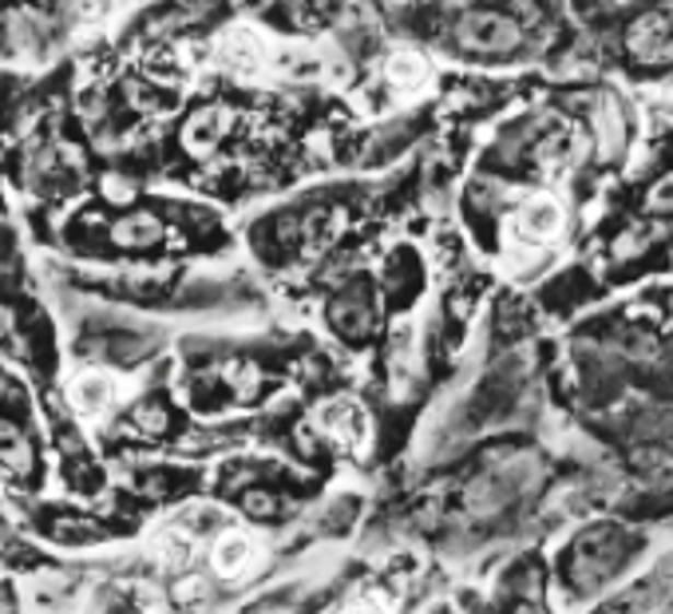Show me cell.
<instances>
[{"label":"cell","mask_w":673,"mask_h":614,"mask_svg":"<svg viewBox=\"0 0 673 614\" xmlns=\"http://www.w3.org/2000/svg\"><path fill=\"white\" fill-rule=\"evenodd\" d=\"M456 44L476 56H508L523 44V28L496 9H472L460 16Z\"/></svg>","instance_id":"6da1fadb"},{"label":"cell","mask_w":673,"mask_h":614,"mask_svg":"<svg viewBox=\"0 0 673 614\" xmlns=\"http://www.w3.org/2000/svg\"><path fill=\"white\" fill-rule=\"evenodd\" d=\"M0 614H12V606H9V599H4V591H0Z\"/></svg>","instance_id":"44dd1931"},{"label":"cell","mask_w":673,"mask_h":614,"mask_svg":"<svg viewBox=\"0 0 673 614\" xmlns=\"http://www.w3.org/2000/svg\"><path fill=\"white\" fill-rule=\"evenodd\" d=\"M329 325L349 341H361L369 329H373V305L364 302L361 293H341L337 302L329 305Z\"/></svg>","instance_id":"52a82bcc"},{"label":"cell","mask_w":673,"mask_h":614,"mask_svg":"<svg viewBox=\"0 0 673 614\" xmlns=\"http://www.w3.org/2000/svg\"><path fill=\"white\" fill-rule=\"evenodd\" d=\"M388 76H393L396 84H420L425 80V63H420V56L401 53L388 60Z\"/></svg>","instance_id":"4fadbf2b"},{"label":"cell","mask_w":673,"mask_h":614,"mask_svg":"<svg viewBox=\"0 0 673 614\" xmlns=\"http://www.w3.org/2000/svg\"><path fill=\"white\" fill-rule=\"evenodd\" d=\"M349 614H388V606H384V599L369 594V599H361V603H352Z\"/></svg>","instance_id":"d6986e66"},{"label":"cell","mask_w":673,"mask_h":614,"mask_svg":"<svg viewBox=\"0 0 673 614\" xmlns=\"http://www.w3.org/2000/svg\"><path fill=\"white\" fill-rule=\"evenodd\" d=\"M227 124L230 119L222 107H198L187 124H183V151L190 159H198V163L210 159L218 151V139H222V127Z\"/></svg>","instance_id":"7a4b0ae2"},{"label":"cell","mask_w":673,"mask_h":614,"mask_svg":"<svg viewBox=\"0 0 673 614\" xmlns=\"http://www.w3.org/2000/svg\"><path fill=\"white\" fill-rule=\"evenodd\" d=\"M12 334V310L9 305H0V341Z\"/></svg>","instance_id":"ffe728a7"},{"label":"cell","mask_w":673,"mask_h":614,"mask_svg":"<svg viewBox=\"0 0 673 614\" xmlns=\"http://www.w3.org/2000/svg\"><path fill=\"white\" fill-rule=\"evenodd\" d=\"M222 60H227L230 68H239V72H250V68L258 63V48H254V40H250L246 32H230L227 48H222Z\"/></svg>","instance_id":"7c38bea8"},{"label":"cell","mask_w":673,"mask_h":614,"mask_svg":"<svg viewBox=\"0 0 673 614\" xmlns=\"http://www.w3.org/2000/svg\"><path fill=\"white\" fill-rule=\"evenodd\" d=\"M131 420L143 428V432H163V428H166V413L159 405H139L131 413Z\"/></svg>","instance_id":"e0dca14e"},{"label":"cell","mask_w":673,"mask_h":614,"mask_svg":"<svg viewBox=\"0 0 673 614\" xmlns=\"http://www.w3.org/2000/svg\"><path fill=\"white\" fill-rule=\"evenodd\" d=\"M250 555H254V547H250L246 535H242V531H227L214 547V567L222 575H239L250 563Z\"/></svg>","instance_id":"30bf717a"},{"label":"cell","mask_w":673,"mask_h":614,"mask_svg":"<svg viewBox=\"0 0 673 614\" xmlns=\"http://www.w3.org/2000/svg\"><path fill=\"white\" fill-rule=\"evenodd\" d=\"M112 242L124 251H147V246L163 242V219L151 210H131V215L112 222Z\"/></svg>","instance_id":"277c9868"},{"label":"cell","mask_w":673,"mask_h":614,"mask_svg":"<svg viewBox=\"0 0 673 614\" xmlns=\"http://www.w3.org/2000/svg\"><path fill=\"white\" fill-rule=\"evenodd\" d=\"M562 222V210L559 202H550V198H535L527 210H523V230H527L531 239H550Z\"/></svg>","instance_id":"8fae6325"},{"label":"cell","mask_w":673,"mask_h":614,"mask_svg":"<svg viewBox=\"0 0 673 614\" xmlns=\"http://www.w3.org/2000/svg\"><path fill=\"white\" fill-rule=\"evenodd\" d=\"M646 246H650V234H646V230H630V234L614 246V254H618V258H634V254H642Z\"/></svg>","instance_id":"ac0fdd59"},{"label":"cell","mask_w":673,"mask_h":614,"mask_svg":"<svg viewBox=\"0 0 673 614\" xmlns=\"http://www.w3.org/2000/svg\"><path fill=\"white\" fill-rule=\"evenodd\" d=\"M670 28H673L670 12H646L642 21H634L630 32H626V48H630L638 60H658L662 63L665 44L673 40Z\"/></svg>","instance_id":"3957f363"},{"label":"cell","mask_w":673,"mask_h":614,"mask_svg":"<svg viewBox=\"0 0 673 614\" xmlns=\"http://www.w3.org/2000/svg\"><path fill=\"white\" fill-rule=\"evenodd\" d=\"M519 614H543L538 606H519Z\"/></svg>","instance_id":"7402d4cb"},{"label":"cell","mask_w":673,"mask_h":614,"mask_svg":"<svg viewBox=\"0 0 673 614\" xmlns=\"http://www.w3.org/2000/svg\"><path fill=\"white\" fill-rule=\"evenodd\" d=\"M0 468L16 479H28L36 472V448L12 420H0Z\"/></svg>","instance_id":"5b68a950"},{"label":"cell","mask_w":673,"mask_h":614,"mask_svg":"<svg viewBox=\"0 0 673 614\" xmlns=\"http://www.w3.org/2000/svg\"><path fill=\"white\" fill-rule=\"evenodd\" d=\"M570 151H575V143H570V136H547L543 143H538L535 159L543 163V167H559V163H567Z\"/></svg>","instance_id":"5bb4252c"},{"label":"cell","mask_w":673,"mask_h":614,"mask_svg":"<svg viewBox=\"0 0 673 614\" xmlns=\"http://www.w3.org/2000/svg\"><path fill=\"white\" fill-rule=\"evenodd\" d=\"M646 207H650L653 215H673V171L653 183L650 198H646Z\"/></svg>","instance_id":"2e32d148"},{"label":"cell","mask_w":673,"mask_h":614,"mask_svg":"<svg viewBox=\"0 0 673 614\" xmlns=\"http://www.w3.org/2000/svg\"><path fill=\"white\" fill-rule=\"evenodd\" d=\"M322 432L345 448H357L364 440V413L352 401H333L322 408Z\"/></svg>","instance_id":"8992f818"},{"label":"cell","mask_w":673,"mask_h":614,"mask_svg":"<svg viewBox=\"0 0 673 614\" xmlns=\"http://www.w3.org/2000/svg\"><path fill=\"white\" fill-rule=\"evenodd\" d=\"M622 136H626V124H622V112L614 104H602V112L594 115V139H599V155L614 159L622 151Z\"/></svg>","instance_id":"9c48e42d"},{"label":"cell","mask_w":673,"mask_h":614,"mask_svg":"<svg viewBox=\"0 0 673 614\" xmlns=\"http://www.w3.org/2000/svg\"><path fill=\"white\" fill-rule=\"evenodd\" d=\"M242 508H246L250 520H274V515H278V500L262 488L246 491V496H242Z\"/></svg>","instance_id":"9a60e30c"},{"label":"cell","mask_w":673,"mask_h":614,"mask_svg":"<svg viewBox=\"0 0 673 614\" xmlns=\"http://www.w3.org/2000/svg\"><path fill=\"white\" fill-rule=\"evenodd\" d=\"M112 396H115V385H112V376L104 373H83L80 381L72 385V405L80 408V413H104L107 405H112Z\"/></svg>","instance_id":"ba28073f"}]
</instances>
